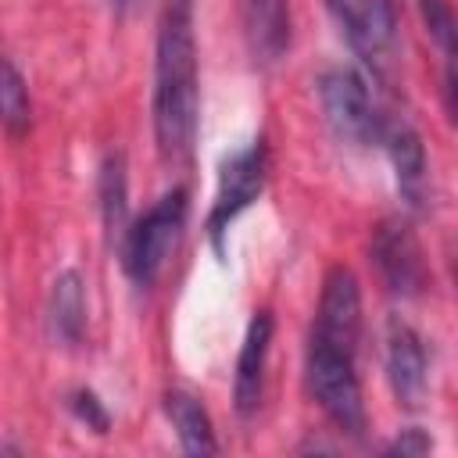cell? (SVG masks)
Listing matches in <instances>:
<instances>
[{
	"instance_id": "cell-11",
	"label": "cell",
	"mask_w": 458,
	"mask_h": 458,
	"mask_svg": "<svg viewBox=\"0 0 458 458\" xmlns=\"http://www.w3.org/2000/svg\"><path fill=\"white\" fill-rule=\"evenodd\" d=\"M243 32L261 61H279L290 47V7L286 0H240Z\"/></svg>"
},
{
	"instance_id": "cell-14",
	"label": "cell",
	"mask_w": 458,
	"mask_h": 458,
	"mask_svg": "<svg viewBox=\"0 0 458 458\" xmlns=\"http://www.w3.org/2000/svg\"><path fill=\"white\" fill-rule=\"evenodd\" d=\"M50 329L61 344H79L86 333V290L79 272H61L50 290Z\"/></svg>"
},
{
	"instance_id": "cell-6",
	"label": "cell",
	"mask_w": 458,
	"mask_h": 458,
	"mask_svg": "<svg viewBox=\"0 0 458 458\" xmlns=\"http://www.w3.org/2000/svg\"><path fill=\"white\" fill-rule=\"evenodd\" d=\"M372 261H376V272L379 279L386 283L390 293L397 297H415L426 290V258H422V247L415 240V233L408 229V222L401 218H386L376 225L372 233Z\"/></svg>"
},
{
	"instance_id": "cell-19",
	"label": "cell",
	"mask_w": 458,
	"mask_h": 458,
	"mask_svg": "<svg viewBox=\"0 0 458 458\" xmlns=\"http://www.w3.org/2000/svg\"><path fill=\"white\" fill-rule=\"evenodd\" d=\"M426 451H433V440L422 433V429H404L390 447H386V454H426Z\"/></svg>"
},
{
	"instance_id": "cell-18",
	"label": "cell",
	"mask_w": 458,
	"mask_h": 458,
	"mask_svg": "<svg viewBox=\"0 0 458 458\" xmlns=\"http://www.w3.org/2000/svg\"><path fill=\"white\" fill-rule=\"evenodd\" d=\"M68 404H72L75 419H79V422H86L93 433H107V426H111V415H107L104 401H100L93 390H75V394L68 397Z\"/></svg>"
},
{
	"instance_id": "cell-4",
	"label": "cell",
	"mask_w": 458,
	"mask_h": 458,
	"mask_svg": "<svg viewBox=\"0 0 458 458\" xmlns=\"http://www.w3.org/2000/svg\"><path fill=\"white\" fill-rule=\"evenodd\" d=\"M308 386L318 401V408L351 437L365 429V404H361V386L354 376V354L318 344H308Z\"/></svg>"
},
{
	"instance_id": "cell-15",
	"label": "cell",
	"mask_w": 458,
	"mask_h": 458,
	"mask_svg": "<svg viewBox=\"0 0 458 458\" xmlns=\"http://www.w3.org/2000/svg\"><path fill=\"white\" fill-rule=\"evenodd\" d=\"M97 193H100V215H104L107 240L118 247V243H122V236H125V229H129V204H125V157H122L118 150L104 157Z\"/></svg>"
},
{
	"instance_id": "cell-21",
	"label": "cell",
	"mask_w": 458,
	"mask_h": 458,
	"mask_svg": "<svg viewBox=\"0 0 458 458\" xmlns=\"http://www.w3.org/2000/svg\"><path fill=\"white\" fill-rule=\"evenodd\" d=\"M175 4H186V0H175Z\"/></svg>"
},
{
	"instance_id": "cell-13",
	"label": "cell",
	"mask_w": 458,
	"mask_h": 458,
	"mask_svg": "<svg viewBox=\"0 0 458 458\" xmlns=\"http://www.w3.org/2000/svg\"><path fill=\"white\" fill-rule=\"evenodd\" d=\"M165 415H168V422H172L186 454H215L218 451L211 415L190 390H168L165 394Z\"/></svg>"
},
{
	"instance_id": "cell-5",
	"label": "cell",
	"mask_w": 458,
	"mask_h": 458,
	"mask_svg": "<svg viewBox=\"0 0 458 458\" xmlns=\"http://www.w3.org/2000/svg\"><path fill=\"white\" fill-rule=\"evenodd\" d=\"M318 97H322V111L326 122L333 125V132L340 140L351 143H372L383 136V118L369 97V82L354 72V68H329L318 79Z\"/></svg>"
},
{
	"instance_id": "cell-2",
	"label": "cell",
	"mask_w": 458,
	"mask_h": 458,
	"mask_svg": "<svg viewBox=\"0 0 458 458\" xmlns=\"http://www.w3.org/2000/svg\"><path fill=\"white\" fill-rule=\"evenodd\" d=\"M182 225H186V190L172 186L136 222H129L125 236L118 243V258H122L125 276L140 286H150L161 276L168 254L175 250Z\"/></svg>"
},
{
	"instance_id": "cell-7",
	"label": "cell",
	"mask_w": 458,
	"mask_h": 458,
	"mask_svg": "<svg viewBox=\"0 0 458 458\" xmlns=\"http://www.w3.org/2000/svg\"><path fill=\"white\" fill-rule=\"evenodd\" d=\"M358 336H361V293H358V279H354L351 268L336 265V268H329V276L322 283V297H318V315H315L311 340L354 354Z\"/></svg>"
},
{
	"instance_id": "cell-16",
	"label": "cell",
	"mask_w": 458,
	"mask_h": 458,
	"mask_svg": "<svg viewBox=\"0 0 458 458\" xmlns=\"http://www.w3.org/2000/svg\"><path fill=\"white\" fill-rule=\"evenodd\" d=\"M32 122V100H29V86L21 79V72L0 54V125L11 136H21Z\"/></svg>"
},
{
	"instance_id": "cell-3",
	"label": "cell",
	"mask_w": 458,
	"mask_h": 458,
	"mask_svg": "<svg viewBox=\"0 0 458 458\" xmlns=\"http://www.w3.org/2000/svg\"><path fill=\"white\" fill-rule=\"evenodd\" d=\"M265 168H268L265 140H250L247 147H240V150L222 157L218 190H215V200H211V211H208V236H211V247H215L218 258L225 254L222 240H225L229 225L240 218V211H247L261 197Z\"/></svg>"
},
{
	"instance_id": "cell-8",
	"label": "cell",
	"mask_w": 458,
	"mask_h": 458,
	"mask_svg": "<svg viewBox=\"0 0 458 458\" xmlns=\"http://www.w3.org/2000/svg\"><path fill=\"white\" fill-rule=\"evenodd\" d=\"M326 7L351 50H358L365 61L383 57L397 36L394 0H326Z\"/></svg>"
},
{
	"instance_id": "cell-1",
	"label": "cell",
	"mask_w": 458,
	"mask_h": 458,
	"mask_svg": "<svg viewBox=\"0 0 458 458\" xmlns=\"http://www.w3.org/2000/svg\"><path fill=\"white\" fill-rule=\"evenodd\" d=\"M200 122L197 43L190 29V4H175L157 32L154 50V140L161 157L182 161L193 154Z\"/></svg>"
},
{
	"instance_id": "cell-10",
	"label": "cell",
	"mask_w": 458,
	"mask_h": 458,
	"mask_svg": "<svg viewBox=\"0 0 458 458\" xmlns=\"http://www.w3.org/2000/svg\"><path fill=\"white\" fill-rule=\"evenodd\" d=\"M268 344H272V315L268 311H254V318L247 326V336L240 344L236 379H233V401H236V411L240 415H254L258 404H261Z\"/></svg>"
},
{
	"instance_id": "cell-17",
	"label": "cell",
	"mask_w": 458,
	"mask_h": 458,
	"mask_svg": "<svg viewBox=\"0 0 458 458\" xmlns=\"http://www.w3.org/2000/svg\"><path fill=\"white\" fill-rule=\"evenodd\" d=\"M419 11L451 68V61H454V7H451V0H419Z\"/></svg>"
},
{
	"instance_id": "cell-12",
	"label": "cell",
	"mask_w": 458,
	"mask_h": 458,
	"mask_svg": "<svg viewBox=\"0 0 458 458\" xmlns=\"http://www.w3.org/2000/svg\"><path fill=\"white\" fill-rule=\"evenodd\" d=\"M386 143V154H390V165L397 172V190L401 197L419 208L422 197H426V147L419 140V132L411 125H383V136Z\"/></svg>"
},
{
	"instance_id": "cell-20",
	"label": "cell",
	"mask_w": 458,
	"mask_h": 458,
	"mask_svg": "<svg viewBox=\"0 0 458 458\" xmlns=\"http://www.w3.org/2000/svg\"><path fill=\"white\" fill-rule=\"evenodd\" d=\"M132 4H136V0H111V7H114V11H129Z\"/></svg>"
},
{
	"instance_id": "cell-9",
	"label": "cell",
	"mask_w": 458,
	"mask_h": 458,
	"mask_svg": "<svg viewBox=\"0 0 458 458\" xmlns=\"http://www.w3.org/2000/svg\"><path fill=\"white\" fill-rule=\"evenodd\" d=\"M386 379L401 404H419L426 390V347L419 333L401 318H390L386 326Z\"/></svg>"
}]
</instances>
